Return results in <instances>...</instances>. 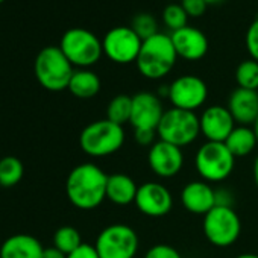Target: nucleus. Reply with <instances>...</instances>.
Instances as JSON below:
<instances>
[{"mask_svg": "<svg viewBox=\"0 0 258 258\" xmlns=\"http://www.w3.org/2000/svg\"><path fill=\"white\" fill-rule=\"evenodd\" d=\"M139 244L140 240L134 228L114 223L99 232L94 247L100 258H136Z\"/></svg>", "mask_w": 258, "mask_h": 258, "instance_id": "8", "label": "nucleus"}, {"mask_svg": "<svg viewBox=\"0 0 258 258\" xmlns=\"http://www.w3.org/2000/svg\"><path fill=\"white\" fill-rule=\"evenodd\" d=\"M235 258H258V255L256 253H240Z\"/></svg>", "mask_w": 258, "mask_h": 258, "instance_id": "38", "label": "nucleus"}, {"mask_svg": "<svg viewBox=\"0 0 258 258\" xmlns=\"http://www.w3.org/2000/svg\"><path fill=\"white\" fill-rule=\"evenodd\" d=\"M187 20H188V16L185 14L184 8L181 7V4H176V2H172L169 4L164 11H163V22L164 25L172 31H178V29H182L187 25Z\"/></svg>", "mask_w": 258, "mask_h": 258, "instance_id": "27", "label": "nucleus"}, {"mask_svg": "<svg viewBox=\"0 0 258 258\" xmlns=\"http://www.w3.org/2000/svg\"><path fill=\"white\" fill-rule=\"evenodd\" d=\"M44 246L31 234L10 235L0 246V258H43Z\"/></svg>", "mask_w": 258, "mask_h": 258, "instance_id": "19", "label": "nucleus"}, {"mask_svg": "<svg viewBox=\"0 0 258 258\" xmlns=\"http://www.w3.org/2000/svg\"><path fill=\"white\" fill-rule=\"evenodd\" d=\"M133 31L145 41L158 34V23L151 14H139L133 19Z\"/></svg>", "mask_w": 258, "mask_h": 258, "instance_id": "28", "label": "nucleus"}, {"mask_svg": "<svg viewBox=\"0 0 258 258\" xmlns=\"http://www.w3.org/2000/svg\"><path fill=\"white\" fill-rule=\"evenodd\" d=\"M253 131H255V134H256V140H258V118H256V121H255V124H253Z\"/></svg>", "mask_w": 258, "mask_h": 258, "instance_id": "40", "label": "nucleus"}, {"mask_svg": "<svg viewBox=\"0 0 258 258\" xmlns=\"http://www.w3.org/2000/svg\"><path fill=\"white\" fill-rule=\"evenodd\" d=\"M204 2H205L207 5H216V4H220L222 0H204Z\"/></svg>", "mask_w": 258, "mask_h": 258, "instance_id": "39", "label": "nucleus"}, {"mask_svg": "<svg viewBox=\"0 0 258 258\" xmlns=\"http://www.w3.org/2000/svg\"><path fill=\"white\" fill-rule=\"evenodd\" d=\"M225 145L235 158L247 157L258 146V140H256V134L253 131V126L237 124L232 129L229 137L225 140Z\"/></svg>", "mask_w": 258, "mask_h": 258, "instance_id": "21", "label": "nucleus"}, {"mask_svg": "<svg viewBox=\"0 0 258 258\" xmlns=\"http://www.w3.org/2000/svg\"><path fill=\"white\" fill-rule=\"evenodd\" d=\"M143 40L133 31L131 26H117L109 29L103 40V55L115 64L136 62L142 49Z\"/></svg>", "mask_w": 258, "mask_h": 258, "instance_id": "10", "label": "nucleus"}, {"mask_svg": "<svg viewBox=\"0 0 258 258\" xmlns=\"http://www.w3.org/2000/svg\"><path fill=\"white\" fill-rule=\"evenodd\" d=\"M170 38L178 58L185 61H199L208 52V38L198 28L185 26L172 32Z\"/></svg>", "mask_w": 258, "mask_h": 258, "instance_id": "16", "label": "nucleus"}, {"mask_svg": "<svg viewBox=\"0 0 258 258\" xmlns=\"http://www.w3.org/2000/svg\"><path fill=\"white\" fill-rule=\"evenodd\" d=\"M234 198L232 193L226 188H217L216 190V205L217 207H231L232 208Z\"/></svg>", "mask_w": 258, "mask_h": 258, "instance_id": "34", "label": "nucleus"}, {"mask_svg": "<svg viewBox=\"0 0 258 258\" xmlns=\"http://www.w3.org/2000/svg\"><path fill=\"white\" fill-rule=\"evenodd\" d=\"M252 173H253V182H255V187H256V190H258V157H256V158H255V161H253Z\"/></svg>", "mask_w": 258, "mask_h": 258, "instance_id": "36", "label": "nucleus"}, {"mask_svg": "<svg viewBox=\"0 0 258 258\" xmlns=\"http://www.w3.org/2000/svg\"><path fill=\"white\" fill-rule=\"evenodd\" d=\"M139 185L136 181L124 173H114L108 175L106 182V199L114 205L126 207L133 204L137 196Z\"/></svg>", "mask_w": 258, "mask_h": 258, "instance_id": "20", "label": "nucleus"}, {"mask_svg": "<svg viewBox=\"0 0 258 258\" xmlns=\"http://www.w3.org/2000/svg\"><path fill=\"white\" fill-rule=\"evenodd\" d=\"M160 140L175 145L178 148H185L191 145L201 136L199 117L193 111H185L179 108L166 109L161 121L157 127Z\"/></svg>", "mask_w": 258, "mask_h": 258, "instance_id": "5", "label": "nucleus"}, {"mask_svg": "<svg viewBox=\"0 0 258 258\" xmlns=\"http://www.w3.org/2000/svg\"><path fill=\"white\" fill-rule=\"evenodd\" d=\"M124 129L108 118L87 124L79 136V146L84 154L93 158H103L118 152L124 143Z\"/></svg>", "mask_w": 258, "mask_h": 258, "instance_id": "3", "label": "nucleus"}, {"mask_svg": "<svg viewBox=\"0 0 258 258\" xmlns=\"http://www.w3.org/2000/svg\"><path fill=\"white\" fill-rule=\"evenodd\" d=\"M108 175L93 163L73 167L66 181V195L70 204L79 210L90 211L106 199Z\"/></svg>", "mask_w": 258, "mask_h": 258, "instance_id": "1", "label": "nucleus"}, {"mask_svg": "<svg viewBox=\"0 0 258 258\" xmlns=\"http://www.w3.org/2000/svg\"><path fill=\"white\" fill-rule=\"evenodd\" d=\"M137 210L149 217H163L173 208V196L169 188L160 182L151 181L139 185L134 201Z\"/></svg>", "mask_w": 258, "mask_h": 258, "instance_id": "12", "label": "nucleus"}, {"mask_svg": "<svg viewBox=\"0 0 258 258\" xmlns=\"http://www.w3.org/2000/svg\"><path fill=\"white\" fill-rule=\"evenodd\" d=\"M34 70L38 84L49 91H62L69 88V82L75 73L72 62L62 53L59 46H47L41 49L35 58Z\"/></svg>", "mask_w": 258, "mask_h": 258, "instance_id": "4", "label": "nucleus"}, {"mask_svg": "<svg viewBox=\"0 0 258 258\" xmlns=\"http://www.w3.org/2000/svg\"><path fill=\"white\" fill-rule=\"evenodd\" d=\"M199 124L201 136H204L207 142L216 143H225L232 129L237 126L229 109L220 105H211L205 108L199 115Z\"/></svg>", "mask_w": 258, "mask_h": 258, "instance_id": "15", "label": "nucleus"}, {"mask_svg": "<svg viewBox=\"0 0 258 258\" xmlns=\"http://www.w3.org/2000/svg\"><path fill=\"white\" fill-rule=\"evenodd\" d=\"M178 59L170 35L158 32L143 41L139 58L136 61L139 72L152 81L167 76Z\"/></svg>", "mask_w": 258, "mask_h": 258, "instance_id": "2", "label": "nucleus"}, {"mask_svg": "<svg viewBox=\"0 0 258 258\" xmlns=\"http://www.w3.org/2000/svg\"><path fill=\"white\" fill-rule=\"evenodd\" d=\"M202 231L205 238L216 247L232 246L241 232L238 214L231 207H214L204 216Z\"/></svg>", "mask_w": 258, "mask_h": 258, "instance_id": "9", "label": "nucleus"}, {"mask_svg": "<svg viewBox=\"0 0 258 258\" xmlns=\"http://www.w3.org/2000/svg\"><path fill=\"white\" fill-rule=\"evenodd\" d=\"M148 163L151 170L163 179L176 176L184 166L182 149L167 142H155L148 152Z\"/></svg>", "mask_w": 258, "mask_h": 258, "instance_id": "13", "label": "nucleus"}, {"mask_svg": "<svg viewBox=\"0 0 258 258\" xmlns=\"http://www.w3.org/2000/svg\"><path fill=\"white\" fill-rule=\"evenodd\" d=\"M157 131L154 129H134V140L143 148H151L155 143Z\"/></svg>", "mask_w": 258, "mask_h": 258, "instance_id": "32", "label": "nucleus"}, {"mask_svg": "<svg viewBox=\"0 0 258 258\" xmlns=\"http://www.w3.org/2000/svg\"><path fill=\"white\" fill-rule=\"evenodd\" d=\"M184 208L198 216H205L216 207V190L205 181H191L181 191Z\"/></svg>", "mask_w": 258, "mask_h": 258, "instance_id": "17", "label": "nucleus"}, {"mask_svg": "<svg viewBox=\"0 0 258 258\" xmlns=\"http://www.w3.org/2000/svg\"><path fill=\"white\" fill-rule=\"evenodd\" d=\"M164 111L166 109L163 108V102L158 94L151 91H140L133 96V112L129 123L133 124L134 129H154L157 131Z\"/></svg>", "mask_w": 258, "mask_h": 258, "instance_id": "14", "label": "nucleus"}, {"mask_svg": "<svg viewBox=\"0 0 258 258\" xmlns=\"http://www.w3.org/2000/svg\"><path fill=\"white\" fill-rule=\"evenodd\" d=\"M158 97H169V85H161L158 88Z\"/></svg>", "mask_w": 258, "mask_h": 258, "instance_id": "37", "label": "nucleus"}, {"mask_svg": "<svg viewBox=\"0 0 258 258\" xmlns=\"http://www.w3.org/2000/svg\"><path fill=\"white\" fill-rule=\"evenodd\" d=\"M145 258H182L181 253L170 244L160 243L154 244L145 255Z\"/></svg>", "mask_w": 258, "mask_h": 258, "instance_id": "30", "label": "nucleus"}, {"mask_svg": "<svg viewBox=\"0 0 258 258\" xmlns=\"http://www.w3.org/2000/svg\"><path fill=\"white\" fill-rule=\"evenodd\" d=\"M131 112H133V96L127 94H117L109 100L106 106V118L120 126L129 123Z\"/></svg>", "mask_w": 258, "mask_h": 258, "instance_id": "23", "label": "nucleus"}, {"mask_svg": "<svg viewBox=\"0 0 258 258\" xmlns=\"http://www.w3.org/2000/svg\"><path fill=\"white\" fill-rule=\"evenodd\" d=\"M181 7L188 17H201L207 11L208 5L204 0H181Z\"/></svg>", "mask_w": 258, "mask_h": 258, "instance_id": "31", "label": "nucleus"}, {"mask_svg": "<svg viewBox=\"0 0 258 258\" xmlns=\"http://www.w3.org/2000/svg\"><path fill=\"white\" fill-rule=\"evenodd\" d=\"M240 126H253L258 118V91L235 88L228 99L226 106Z\"/></svg>", "mask_w": 258, "mask_h": 258, "instance_id": "18", "label": "nucleus"}, {"mask_svg": "<svg viewBox=\"0 0 258 258\" xmlns=\"http://www.w3.org/2000/svg\"><path fill=\"white\" fill-rule=\"evenodd\" d=\"M67 90L78 99H91L100 91V79L94 72L79 69L75 70Z\"/></svg>", "mask_w": 258, "mask_h": 258, "instance_id": "22", "label": "nucleus"}, {"mask_svg": "<svg viewBox=\"0 0 258 258\" xmlns=\"http://www.w3.org/2000/svg\"><path fill=\"white\" fill-rule=\"evenodd\" d=\"M5 2V0H0V4H4Z\"/></svg>", "mask_w": 258, "mask_h": 258, "instance_id": "42", "label": "nucleus"}, {"mask_svg": "<svg viewBox=\"0 0 258 258\" xmlns=\"http://www.w3.org/2000/svg\"><path fill=\"white\" fill-rule=\"evenodd\" d=\"M235 81L238 88L258 91V61L244 59L235 70Z\"/></svg>", "mask_w": 258, "mask_h": 258, "instance_id": "26", "label": "nucleus"}, {"mask_svg": "<svg viewBox=\"0 0 258 258\" xmlns=\"http://www.w3.org/2000/svg\"><path fill=\"white\" fill-rule=\"evenodd\" d=\"M208 97L207 84L195 75H184L176 78L169 85V100L173 108L196 111L199 109Z\"/></svg>", "mask_w": 258, "mask_h": 258, "instance_id": "11", "label": "nucleus"}, {"mask_svg": "<svg viewBox=\"0 0 258 258\" xmlns=\"http://www.w3.org/2000/svg\"><path fill=\"white\" fill-rule=\"evenodd\" d=\"M67 258H100V256H99L94 244L82 243L76 250H73L72 253H69Z\"/></svg>", "mask_w": 258, "mask_h": 258, "instance_id": "33", "label": "nucleus"}, {"mask_svg": "<svg viewBox=\"0 0 258 258\" xmlns=\"http://www.w3.org/2000/svg\"><path fill=\"white\" fill-rule=\"evenodd\" d=\"M43 258H67V255L59 249H56L55 246H50V247H44Z\"/></svg>", "mask_w": 258, "mask_h": 258, "instance_id": "35", "label": "nucleus"}, {"mask_svg": "<svg viewBox=\"0 0 258 258\" xmlns=\"http://www.w3.org/2000/svg\"><path fill=\"white\" fill-rule=\"evenodd\" d=\"M82 244L81 232L75 226H61L53 234V246L64 252L66 255L72 253Z\"/></svg>", "mask_w": 258, "mask_h": 258, "instance_id": "25", "label": "nucleus"}, {"mask_svg": "<svg viewBox=\"0 0 258 258\" xmlns=\"http://www.w3.org/2000/svg\"><path fill=\"white\" fill-rule=\"evenodd\" d=\"M170 2H181V0H170Z\"/></svg>", "mask_w": 258, "mask_h": 258, "instance_id": "41", "label": "nucleus"}, {"mask_svg": "<svg viewBox=\"0 0 258 258\" xmlns=\"http://www.w3.org/2000/svg\"><path fill=\"white\" fill-rule=\"evenodd\" d=\"M25 175L23 163L13 155L4 157L0 160V187H14Z\"/></svg>", "mask_w": 258, "mask_h": 258, "instance_id": "24", "label": "nucleus"}, {"mask_svg": "<svg viewBox=\"0 0 258 258\" xmlns=\"http://www.w3.org/2000/svg\"><path fill=\"white\" fill-rule=\"evenodd\" d=\"M244 43H246L247 53L250 55V59L258 61V19L250 23V26L246 32Z\"/></svg>", "mask_w": 258, "mask_h": 258, "instance_id": "29", "label": "nucleus"}, {"mask_svg": "<svg viewBox=\"0 0 258 258\" xmlns=\"http://www.w3.org/2000/svg\"><path fill=\"white\" fill-rule=\"evenodd\" d=\"M59 49L73 67L87 69L94 66L103 55L102 41L88 29L72 28L61 37Z\"/></svg>", "mask_w": 258, "mask_h": 258, "instance_id": "7", "label": "nucleus"}, {"mask_svg": "<svg viewBox=\"0 0 258 258\" xmlns=\"http://www.w3.org/2000/svg\"><path fill=\"white\" fill-rule=\"evenodd\" d=\"M195 167L202 181L222 182L234 172L235 157L225 143L205 142L195 155Z\"/></svg>", "mask_w": 258, "mask_h": 258, "instance_id": "6", "label": "nucleus"}]
</instances>
